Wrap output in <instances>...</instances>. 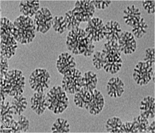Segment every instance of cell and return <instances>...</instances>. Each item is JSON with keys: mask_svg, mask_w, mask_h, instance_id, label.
<instances>
[{"mask_svg": "<svg viewBox=\"0 0 155 133\" xmlns=\"http://www.w3.org/2000/svg\"><path fill=\"white\" fill-rule=\"evenodd\" d=\"M13 33L18 43L22 45L29 44L36 37V27L33 19L21 15L14 21Z\"/></svg>", "mask_w": 155, "mask_h": 133, "instance_id": "cell-3", "label": "cell"}, {"mask_svg": "<svg viewBox=\"0 0 155 133\" xmlns=\"http://www.w3.org/2000/svg\"><path fill=\"white\" fill-rule=\"evenodd\" d=\"M1 79V92L7 96L13 97L24 93L25 77L20 70H10Z\"/></svg>", "mask_w": 155, "mask_h": 133, "instance_id": "cell-2", "label": "cell"}, {"mask_svg": "<svg viewBox=\"0 0 155 133\" xmlns=\"http://www.w3.org/2000/svg\"><path fill=\"white\" fill-rule=\"evenodd\" d=\"M48 109L55 114L62 113L68 107L69 101L67 93L61 86H54L46 94Z\"/></svg>", "mask_w": 155, "mask_h": 133, "instance_id": "cell-6", "label": "cell"}, {"mask_svg": "<svg viewBox=\"0 0 155 133\" xmlns=\"http://www.w3.org/2000/svg\"><path fill=\"white\" fill-rule=\"evenodd\" d=\"M95 89L89 91L81 88L74 95V102L75 106L80 109H85L92 99Z\"/></svg>", "mask_w": 155, "mask_h": 133, "instance_id": "cell-17", "label": "cell"}, {"mask_svg": "<svg viewBox=\"0 0 155 133\" xmlns=\"http://www.w3.org/2000/svg\"><path fill=\"white\" fill-rule=\"evenodd\" d=\"M56 68L58 72L64 75L76 68V63L73 55L68 52H63L56 61Z\"/></svg>", "mask_w": 155, "mask_h": 133, "instance_id": "cell-13", "label": "cell"}, {"mask_svg": "<svg viewBox=\"0 0 155 133\" xmlns=\"http://www.w3.org/2000/svg\"><path fill=\"white\" fill-rule=\"evenodd\" d=\"M84 31L93 41H100L105 37V26L102 20L98 18H94L89 21Z\"/></svg>", "mask_w": 155, "mask_h": 133, "instance_id": "cell-11", "label": "cell"}, {"mask_svg": "<svg viewBox=\"0 0 155 133\" xmlns=\"http://www.w3.org/2000/svg\"><path fill=\"white\" fill-rule=\"evenodd\" d=\"M66 44L68 50L74 55L90 57L94 51L93 41L89 37L85 31L79 28L69 31Z\"/></svg>", "mask_w": 155, "mask_h": 133, "instance_id": "cell-1", "label": "cell"}, {"mask_svg": "<svg viewBox=\"0 0 155 133\" xmlns=\"http://www.w3.org/2000/svg\"><path fill=\"white\" fill-rule=\"evenodd\" d=\"M124 84L118 77L110 79L108 82L107 90L108 96L111 97H120L124 92Z\"/></svg>", "mask_w": 155, "mask_h": 133, "instance_id": "cell-18", "label": "cell"}, {"mask_svg": "<svg viewBox=\"0 0 155 133\" xmlns=\"http://www.w3.org/2000/svg\"><path fill=\"white\" fill-rule=\"evenodd\" d=\"M95 8L92 1H76L74 8L71 10L76 18L79 21L89 22L92 18Z\"/></svg>", "mask_w": 155, "mask_h": 133, "instance_id": "cell-10", "label": "cell"}, {"mask_svg": "<svg viewBox=\"0 0 155 133\" xmlns=\"http://www.w3.org/2000/svg\"><path fill=\"white\" fill-rule=\"evenodd\" d=\"M65 18L67 25V30L71 31L79 28L81 22L74 15L72 10L66 12Z\"/></svg>", "mask_w": 155, "mask_h": 133, "instance_id": "cell-25", "label": "cell"}, {"mask_svg": "<svg viewBox=\"0 0 155 133\" xmlns=\"http://www.w3.org/2000/svg\"><path fill=\"white\" fill-rule=\"evenodd\" d=\"M92 61L93 65L96 69L100 70L103 69L104 58L102 52H96L94 55Z\"/></svg>", "mask_w": 155, "mask_h": 133, "instance_id": "cell-28", "label": "cell"}, {"mask_svg": "<svg viewBox=\"0 0 155 133\" xmlns=\"http://www.w3.org/2000/svg\"><path fill=\"white\" fill-rule=\"evenodd\" d=\"M121 122L118 118H113L109 119L107 122L106 127L107 131L110 133L118 132L119 128L122 130V124L118 125V124Z\"/></svg>", "mask_w": 155, "mask_h": 133, "instance_id": "cell-27", "label": "cell"}, {"mask_svg": "<svg viewBox=\"0 0 155 133\" xmlns=\"http://www.w3.org/2000/svg\"><path fill=\"white\" fill-rule=\"evenodd\" d=\"M93 4L95 7L97 8L104 9L108 7L110 4L109 1H93Z\"/></svg>", "mask_w": 155, "mask_h": 133, "instance_id": "cell-32", "label": "cell"}, {"mask_svg": "<svg viewBox=\"0 0 155 133\" xmlns=\"http://www.w3.org/2000/svg\"><path fill=\"white\" fill-rule=\"evenodd\" d=\"M52 25L54 31L61 34L64 33L67 30L65 17L62 16H57L54 17Z\"/></svg>", "mask_w": 155, "mask_h": 133, "instance_id": "cell-24", "label": "cell"}, {"mask_svg": "<svg viewBox=\"0 0 155 133\" xmlns=\"http://www.w3.org/2000/svg\"><path fill=\"white\" fill-rule=\"evenodd\" d=\"M13 23L8 18H1V54L8 59L15 56L18 42L14 37Z\"/></svg>", "mask_w": 155, "mask_h": 133, "instance_id": "cell-4", "label": "cell"}, {"mask_svg": "<svg viewBox=\"0 0 155 133\" xmlns=\"http://www.w3.org/2000/svg\"><path fill=\"white\" fill-rule=\"evenodd\" d=\"M97 81V76L96 73L91 71L86 72L82 75L81 88L93 91L96 89Z\"/></svg>", "mask_w": 155, "mask_h": 133, "instance_id": "cell-20", "label": "cell"}, {"mask_svg": "<svg viewBox=\"0 0 155 133\" xmlns=\"http://www.w3.org/2000/svg\"><path fill=\"white\" fill-rule=\"evenodd\" d=\"M1 133L20 132L18 123L13 119L12 120L2 123L1 125Z\"/></svg>", "mask_w": 155, "mask_h": 133, "instance_id": "cell-26", "label": "cell"}, {"mask_svg": "<svg viewBox=\"0 0 155 133\" xmlns=\"http://www.w3.org/2000/svg\"><path fill=\"white\" fill-rule=\"evenodd\" d=\"M146 57L145 61L152 66V63L154 62V49H148L146 51Z\"/></svg>", "mask_w": 155, "mask_h": 133, "instance_id": "cell-31", "label": "cell"}, {"mask_svg": "<svg viewBox=\"0 0 155 133\" xmlns=\"http://www.w3.org/2000/svg\"><path fill=\"white\" fill-rule=\"evenodd\" d=\"M118 46L121 52L126 54H131L134 52L136 47V41L131 33H122L118 38Z\"/></svg>", "mask_w": 155, "mask_h": 133, "instance_id": "cell-14", "label": "cell"}, {"mask_svg": "<svg viewBox=\"0 0 155 133\" xmlns=\"http://www.w3.org/2000/svg\"><path fill=\"white\" fill-rule=\"evenodd\" d=\"M82 75L81 71L76 68L63 75L62 89L67 93L74 95L81 88Z\"/></svg>", "mask_w": 155, "mask_h": 133, "instance_id": "cell-8", "label": "cell"}, {"mask_svg": "<svg viewBox=\"0 0 155 133\" xmlns=\"http://www.w3.org/2000/svg\"><path fill=\"white\" fill-rule=\"evenodd\" d=\"M29 83L35 92L45 93L50 86V74L45 68L35 69L29 76Z\"/></svg>", "mask_w": 155, "mask_h": 133, "instance_id": "cell-7", "label": "cell"}, {"mask_svg": "<svg viewBox=\"0 0 155 133\" xmlns=\"http://www.w3.org/2000/svg\"><path fill=\"white\" fill-rule=\"evenodd\" d=\"M151 66L146 62H140L136 66L133 76L137 84L145 85L150 81L153 75Z\"/></svg>", "mask_w": 155, "mask_h": 133, "instance_id": "cell-12", "label": "cell"}, {"mask_svg": "<svg viewBox=\"0 0 155 133\" xmlns=\"http://www.w3.org/2000/svg\"><path fill=\"white\" fill-rule=\"evenodd\" d=\"M53 133H68L70 131V125L65 119L58 118L53 124L51 128Z\"/></svg>", "mask_w": 155, "mask_h": 133, "instance_id": "cell-23", "label": "cell"}, {"mask_svg": "<svg viewBox=\"0 0 155 133\" xmlns=\"http://www.w3.org/2000/svg\"><path fill=\"white\" fill-rule=\"evenodd\" d=\"M104 97L100 92L96 89L91 101L85 108L91 115H97L99 114L102 111L104 106Z\"/></svg>", "mask_w": 155, "mask_h": 133, "instance_id": "cell-15", "label": "cell"}, {"mask_svg": "<svg viewBox=\"0 0 155 133\" xmlns=\"http://www.w3.org/2000/svg\"><path fill=\"white\" fill-rule=\"evenodd\" d=\"M104 46V48L101 52L104 58L103 69L107 73H116L121 66L120 49L115 41H107Z\"/></svg>", "mask_w": 155, "mask_h": 133, "instance_id": "cell-5", "label": "cell"}, {"mask_svg": "<svg viewBox=\"0 0 155 133\" xmlns=\"http://www.w3.org/2000/svg\"><path fill=\"white\" fill-rule=\"evenodd\" d=\"M18 122L19 131L20 132H26L29 126V123L27 118L22 115L19 116Z\"/></svg>", "mask_w": 155, "mask_h": 133, "instance_id": "cell-29", "label": "cell"}, {"mask_svg": "<svg viewBox=\"0 0 155 133\" xmlns=\"http://www.w3.org/2000/svg\"><path fill=\"white\" fill-rule=\"evenodd\" d=\"M1 102V121L2 123L12 120L13 115L16 114L9 102L5 101Z\"/></svg>", "mask_w": 155, "mask_h": 133, "instance_id": "cell-21", "label": "cell"}, {"mask_svg": "<svg viewBox=\"0 0 155 133\" xmlns=\"http://www.w3.org/2000/svg\"><path fill=\"white\" fill-rule=\"evenodd\" d=\"M31 108L38 115L44 113L48 109L46 95L45 93L35 92L31 98Z\"/></svg>", "mask_w": 155, "mask_h": 133, "instance_id": "cell-16", "label": "cell"}, {"mask_svg": "<svg viewBox=\"0 0 155 133\" xmlns=\"http://www.w3.org/2000/svg\"><path fill=\"white\" fill-rule=\"evenodd\" d=\"M40 2L39 1H22L19 4V11L23 15L33 18L39 10Z\"/></svg>", "mask_w": 155, "mask_h": 133, "instance_id": "cell-19", "label": "cell"}, {"mask_svg": "<svg viewBox=\"0 0 155 133\" xmlns=\"http://www.w3.org/2000/svg\"><path fill=\"white\" fill-rule=\"evenodd\" d=\"M8 60L1 54V78L3 77L9 71Z\"/></svg>", "mask_w": 155, "mask_h": 133, "instance_id": "cell-30", "label": "cell"}, {"mask_svg": "<svg viewBox=\"0 0 155 133\" xmlns=\"http://www.w3.org/2000/svg\"><path fill=\"white\" fill-rule=\"evenodd\" d=\"M11 104L16 115L20 116L26 109L27 102L26 97L22 95L12 97Z\"/></svg>", "mask_w": 155, "mask_h": 133, "instance_id": "cell-22", "label": "cell"}, {"mask_svg": "<svg viewBox=\"0 0 155 133\" xmlns=\"http://www.w3.org/2000/svg\"><path fill=\"white\" fill-rule=\"evenodd\" d=\"M33 18L36 31L38 32L45 34L52 27L54 17L50 10L47 7L40 9Z\"/></svg>", "mask_w": 155, "mask_h": 133, "instance_id": "cell-9", "label": "cell"}]
</instances>
